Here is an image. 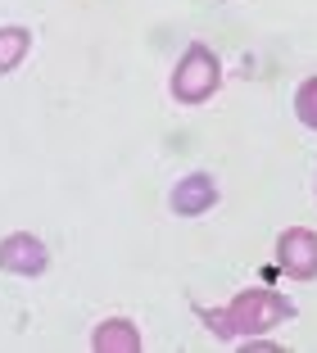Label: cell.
<instances>
[{
    "instance_id": "cell-1",
    "label": "cell",
    "mask_w": 317,
    "mask_h": 353,
    "mask_svg": "<svg viewBox=\"0 0 317 353\" xmlns=\"http://www.w3.org/2000/svg\"><path fill=\"white\" fill-rule=\"evenodd\" d=\"M204 326L218 335V340H249V335H263L272 326L290 322L295 317V303L276 290H240L231 303L222 308H204L200 312Z\"/></svg>"
},
{
    "instance_id": "cell-8",
    "label": "cell",
    "mask_w": 317,
    "mask_h": 353,
    "mask_svg": "<svg viewBox=\"0 0 317 353\" xmlns=\"http://www.w3.org/2000/svg\"><path fill=\"white\" fill-rule=\"evenodd\" d=\"M295 114H299V123H304V127H313V132H317V77H308V82L295 91Z\"/></svg>"
},
{
    "instance_id": "cell-4",
    "label": "cell",
    "mask_w": 317,
    "mask_h": 353,
    "mask_svg": "<svg viewBox=\"0 0 317 353\" xmlns=\"http://www.w3.org/2000/svg\"><path fill=\"white\" fill-rule=\"evenodd\" d=\"M46 268H50V250H46L41 236L14 231V236L0 240V272H14V276H41Z\"/></svg>"
},
{
    "instance_id": "cell-2",
    "label": "cell",
    "mask_w": 317,
    "mask_h": 353,
    "mask_svg": "<svg viewBox=\"0 0 317 353\" xmlns=\"http://www.w3.org/2000/svg\"><path fill=\"white\" fill-rule=\"evenodd\" d=\"M173 100L177 104H204L209 95L222 86V63H218V54L209 50L204 41H191L186 46V54L177 59L173 68Z\"/></svg>"
},
{
    "instance_id": "cell-6",
    "label": "cell",
    "mask_w": 317,
    "mask_h": 353,
    "mask_svg": "<svg viewBox=\"0 0 317 353\" xmlns=\"http://www.w3.org/2000/svg\"><path fill=\"white\" fill-rule=\"evenodd\" d=\"M91 349L95 353H141V331H136L127 317H109V322L95 326Z\"/></svg>"
},
{
    "instance_id": "cell-7",
    "label": "cell",
    "mask_w": 317,
    "mask_h": 353,
    "mask_svg": "<svg viewBox=\"0 0 317 353\" xmlns=\"http://www.w3.org/2000/svg\"><path fill=\"white\" fill-rule=\"evenodd\" d=\"M32 50V32L19 28V23H10V28H0V77L14 73L23 59H28Z\"/></svg>"
},
{
    "instance_id": "cell-5",
    "label": "cell",
    "mask_w": 317,
    "mask_h": 353,
    "mask_svg": "<svg viewBox=\"0 0 317 353\" xmlns=\"http://www.w3.org/2000/svg\"><path fill=\"white\" fill-rule=\"evenodd\" d=\"M218 204V181L209 172H191L173 186V213L177 218H200Z\"/></svg>"
},
{
    "instance_id": "cell-3",
    "label": "cell",
    "mask_w": 317,
    "mask_h": 353,
    "mask_svg": "<svg viewBox=\"0 0 317 353\" xmlns=\"http://www.w3.org/2000/svg\"><path fill=\"white\" fill-rule=\"evenodd\" d=\"M276 268L290 281H313L317 276V231L290 227L276 236Z\"/></svg>"
}]
</instances>
